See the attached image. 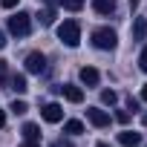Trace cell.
I'll return each instance as SVG.
<instances>
[{"label": "cell", "mask_w": 147, "mask_h": 147, "mask_svg": "<svg viewBox=\"0 0 147 147\" xmlns=\"http://www.w3.org/2000/svg\"><path fill=\"white\" fill-rule=\"evenodd\" d=\"M115 118H118V121L124 124V121H130V113H124V110H118V113H115Z\"/></svg>", "instance_id": "cell-21"}, {"label": "cell", "mask_w": 147, "mask_h": 147, "mask_svg": "<svg viewBox=\"0 0 147 147\" xmlns=\"http://www.w3.org/2000/svg\"><path fill=\"white\" fill-rule=\"evenodd\" d=\"M63 133H69V136H81V133H84V124H81L78 118H69V121L63 124Z\"/></svg>", "instance_id": "cell-13"}, {"label": "cell", "mask_w": 147, "mask_h": 147, "mask_svg": "<svg viewBox=\"0 0 147 147\" xmlns=\"http://www.w3.org/2000/svg\"><path fill=\"white\" fill-rule=\"evenodd\" d=\"M61 118H63V107H61V104H46V107H43V121L58 124Z\"/></svg>", "instance_id": "cell-6"}, {"label": "cell", "mask_w": 147, "mask_h": 147, "mask_svg": "<svg viewBox=\"0 0 147 147\" xmlns=\"http://www.w3.org/2000/svg\"><path fill=\"white\" fill-rule=\"evenodd\" d=\"M20 133H23V138H26V141H38V138H40V127H38V124H32V121H29V124H23V130H20Z\"/></svg>", "instance_id": "cell-12"}, {"label": "cell", "mask_w": 147, "mask_h": 147, "mask_svg": "<svg viewBox=\"0 0 147 147\" xmlns=\"http://www.w3.org/2000/svg\"><path fill=\"white\" fill-rule=\"evenodd\" d=\"M29 29H32V18H29L26 12H18V15L9 18V32H12L15 38H26Z\"/></svg>", "instance_id": "cell-2"}, {"label": "cell", "mask_w": 147, "mask_h": 147, "mask_svg": "<svg viewBox=\"0 0 147 147\" xmlns=\"http://www.w3.org/2000/svg\"><path fill=\"white\" fill-rule=\"evenodd\" d=\"M18 3H20V0H3V9H15Z\"/></svg>", "instance_id": "cell-22"}, {"label": "cell", "mask_w": 147, "mask_h": 147, "mask_svg": "<svg viewBox=\"0 0 147 147\" xmlns=\"http://www.w3.org/2000/svg\"><path fill=\"white\" fill-rule=\"evenodd\" d=\"M38 20H40V26H52L55 23V9H43Z\"/></svg>", "instance_id": "cell-14"}, {"label": "cell", "mask_w": 147, "mask_h": 147, "mask_svg": "<svg viewBox=\"0 0 147 147\" xmlns=\"http://www.w3.org/2000/svg\"><path fill=\"white\" fill-rule=\"evenodd\" d=\"M78 78H81V84H87V87H95V84L101 81L98 69H92V66H84V69L78 72Z\"/></svg>", "instance_id": "cell-8"}, {"label": "cell", "mask_w": 147, "mask_h": 147, "mask_svg": "<svg viewBox=\"0 0 147 147\" xmlns=\"http://www.w3.org/2000/svg\"><path fill=\"white\" fill-rule=\"evenodd\" d=\"M12 90L15 92H26L29 87H26V78L23 75H12Z\"/></svg>", "instance_id": "cell-15"}, {"label": "cell", "mask_w": 147, "mask_h": 147, "mask_svg": "<svg viewBox=\"0 0 147 147\" xmlns=\"http://www.w3.org/2000/svg\"><path fill=\"white\" fill-rule=\"evenodd\" d=\"M118 141H121L124 147H138V144H141V133L124 130V133H118Z\"/></svg>", "instance_id": "cell-9"}, {"label": "cell", "mask_w": 147, "mask_h": 147, "mask_svg": "<svg viewBox=\"0 0 147 147\" xmlns=\"http://www.w3.org/2000/svg\"><path fill=\"white\" fill-rule=\"evenodd\" d=\"M130 6H138V0H130Z\"/></svg>", "instance_id": "cell-28"}, {"label": "cell", "mask_w": 147, "mask_h": 147, "mask_svg": "<svg viewBox=\"0 0 147 147\" xmlns=\"http://www.w3.org/2000/svg\"><path fill=\"white\" fill-rule=\"evenodd\" d=\"M9 110H12L15 115H23V113H26L29 107H26V101H12V107H9Z\"/></svg>", "instance_id": "cell-18"}, {"label": "cell", "mask_w": 147, "mask_h": 147, "mask_svg": "<svg viewBox=\"0 0 147 147\" xmlns=\"http://www.w3.org/2000/svg\"><path fill=\"white\" fill-rule=\"evenodd\" d=\"M58 3H61L63 9H69V12H78V9L84 6V0H58Z\"/></svg>", "instance_id": "cell-16"}, {"label": "cell", "mask_w": 147, "mask_h": 147, "mask_svg": "<svg viewBox=\"0 0 147 147\" xmlns=\"http://www.w3.org/2000/svg\"><path fill=\"white\" fill-rule=\"evenodd\" d=\"M133 40H147V18H136V26H133Z\"/></svg>", "instance_id": "cell-10"}, {"label": "cell", "mask_w": 147, "mask_h": 147, "mask_svg": "<svg viewBox=\"0 0 147 147\" xmlns=\"http://www.w3.org/2000/svg\"><path fill=\"white\" fill-rule=\"evenodd\" d=\"M95 147H110V144H104V141H98V144H95Z\"/></svg>", "instance_id": "cell-27"}, {"label": "cell", "mask_w": 147, "mask_h": 147, "mask_svg": "<svg viewBox=\"0 0 147 147\" xmlns=\"http://www.w3.org/2000/svg\"><path fill=\"white\" fill-rule=\"evenodd\" d=\"M138 69L147 72V46H144V52H141V58H138Z\"/></svg>", "instance_id": "cell-19"}, {"label": "cell", "mask_w": 147, "mask_h": 147, "mask_svg": "<svg viewBox=\"0 0 147 147\" xmlns=\"http://www.w3.org/2000/svg\"><path fill=\"white\" fill-rule=\"evenodd\" d=\"M87 118H90V124H95V127H107V124H110V113H104V110H98V107H90V110H87Z\"/></svg>", "instance_id": "cell-5"}, {"label": "cell", "mask_w": 147, "mask_h": 147, "mask_svg": "<svg viewBox=\"0 0 147 147\" xmlns=\"http://www.w3.org/2000/svg\"><path fill=\"white\" fill-rule=\"evenodd\" d=\"M61 90H63V98H66V101H72V104H81V101H84V90H81V87H75V84H63Z\"/></svg>", "instance_id": "cell-7"}, {"label": "cell", "mask_w": 147, "mask_h": 147, "mask_svg": "<svg viewBox=\"0 0 147 147\" xmlns=\"http://www.w3.org/2000/svg\"><path fill=\"white\" fill-rule=\"evenodd\" d=\"M6 84V61H0V87Z\"/></svg>", "instance_id": "cell-20"}, {"label": "cell", "mask_w": 147, "mask_h": 147, "mask_svg": "<svg viewBox=\"0 0 147 147\" xmlns=\"http://www.w3.org/2000/svg\"><path fill=\"white\" fill-rule=\"evenodd\" d=\"M46 69V58L40 52H29L26 55V72H35V75H40V72Z\"/></svg>", "instance_id": "cell-4"}, {"label": "cell", "mask_w": 147, "mask_h": 147, "mask_svg": "<svg viewBox=\"0 0 147 147\" xmlns=\"http://www.w3.org/2000/svg\"><path fill=\"white\" fill-rule=\"evenodd\" d=\"M92 9L98 15H113L115 12V0H92Z\"/></svg>", "instance_id": "cell-11"}, {"label": "cell", "mask_w": 147, "mask_h": 147, "mask_svg": "<svg viewBox=\"0 0 147 147\" xmlns=\"http://www.w3.org/2000/svg\"><path fill=\"white\" fill-rule=\"evenodd\" d=\"M115 43H118V35H115L113 29L101 26V29L92 32V46H95V49H115Z\"/></svg>", "instance_id": "cell-3"}, {"label": "cell", "mask_w": 147, "mask_h": 147, "mask_svg": "<svg viewBox=\"0 0 147 147\" xmlns=\"http://www.w3.org/2000/svg\"><path fill=\"white\" fill-rule=\"evenodd\" d=\"M6 46V35H3V29H0V49Z\"/></svg>", "instance_id": "cell-24"}, {"label": "cell", "mask_w": 147, "mask_h": 147, "mask_svg": "<svg viewBox=\"0 0 147 147\" xmlns=\"http://www.w3.org/2000/svg\"><path fill=\"white\" fill-rule=\"evenodd\" d=\"M58 38L66 46H78L81 43V26H78V20H63L58 26Z\"/></svg>", "instance_id": "cell-1"}, {"label": "cell", "mask_w": 147, "mask_h": 147, "mask_svg": "<svg viewBox=\"0 0 147 147\" xmlns=\"http://www.w3.org/2000/svg\"><path fill=\"white\" fill-rule=\"evenodd\" d=\"M20 147H40V144H38V141H23Z\"/></svg>", "instance_id": "cell-23"}, {"label": "cell", "mask_w": 147, "mask_h": 147, "mask_svg": "<svg viewBox=\"0 0 147 147\" xmlns=\"http://www.w3.org/2000/svg\"><path fill=\"white\" fill-rule=\"evenodd\" d=\"M3 124H6V113H3V110H0V127H3Z\"/></svg>", "instance_id": "cell-25"}, {"label": "cell", "mask_w": 147, "mask_h": 147, "mask_svg": "<svg viewBox=\"0 0 147 147\" xmlns=\"http://www.w3.org/2000/svg\"><path fill=\"white\" fill-rule=\"evenodd\" d=\"M101 101H104V104H110V107H113V104H115V101H118V95H115V92H113V90H104V92H101Z\"/></svg>", "instance_id": "cell-17"}, {"label": "cell", "mask_w": 147, "mask_h": 147, "mask_svg": "<svg viewBox=\"0 0 147 147\" xmlns=\"http://www.w3.org/2000/svg\"><path fill=\"white\" fill-rule=\"evenodd\" d=\"M141 98H144V101H147V84H144V90H141Z\"/></svg>", "instance_id": "cell-26"}]
</instances>
